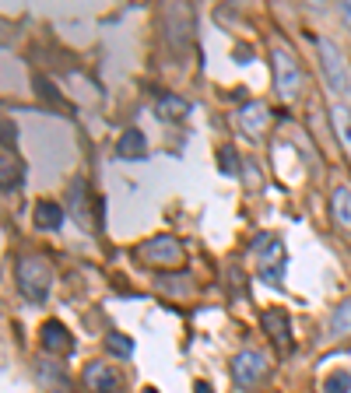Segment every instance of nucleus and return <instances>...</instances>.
Here are the masks:
<instances>
[{
	"instance_id": "1",
	"label": "nucleus",
	"mask_w": 351,
	"mask_h": 393,
	"mask_svg": "<svg viewBox=\"0 0 351 393\" xmlns=\"http://www.w3.org/2000/svg\"><path fill=\"white\" fill-rule=\"evenodd\" d=\"M15 277H18V292L28 299V302H46L49 299V285H53V270L42 256H22L18 267H15Z\"/></svg>"
},
{
	"instance_id": "2",
	"label": "nucleus",
	"mask_w": 351,
	"mask_h": 393,
	"mask_svg": "<svg viewBox=\"0 0 351 393\" xmlns=\"http://www.w3.org/2000/svg\"><path fill=\"white\" fill-rule=\"evenodd\" d=\"M320 46V60H323V78L330 85L334 95H344L351 91V81H348V60H344V53L337 49L334 39H316Z\"/></svg>"
},
{
	"instance_id": "3",
	"label": "nucleus",
	"mask_w": 351,
	"mask_h": 393,
	"mask_svg": "<svg viewBox=\"0 0 351 393\" xmlns=\"http://www.w3.org/2000/svg\"><path fill=\"white\" fill-rule=\"evenodd\" d=\"M137 260L141 263H155V267H172V263L183 260V246L172 236H155V239L137 246Z\"/></svg>"
},
{
	"instance_id": "4",
	"label": "nucleus",
	"mask_w": 351,
	"mask_h": 393,
	"mask_svg": "<svg viewBox=\"0 0 351 393\" xmlns=\"http://www.w3.org/2000/svg\"><path fill=\"white\" fill-rule=\"evenodd\" d=\"M274 85H277V95H281L284 102H296V98H299L302 74H299V64L291 60L284 49H274Z\"/></svg>"
},
{
	"instance_id": "5",
	"label": "nucleus",
	"mask_w": 351,
	"mask_h": 393,
	"mask_svg": "<svg viewBox=\"0 0 351 393\" xmlns=\"http://www.w3.org/2000/svg\"><path fill=\"white\" fill-rule=\"evenodd\" d=\"M267 372V358L260 351H239L236 358H232V379H236L239 390H250L264 379Z\"/></svg>"
},
{
	"instance_id": "6",
	"label": "nucleus",
	"mask_w": 351,
	"mask_h": 393,
	"mask_svg": "<svg viewBox=\"0 0 351 393\" xmlns=\"http://www.w3.org/2000/svg\"><path fill=\"white\" fill-rule=\"evenodd\" d=\"M284 263H288L284 243H281V239H271V243H267V253L260 256V277L267 281V285L281 288V281H284Z\"/></svg>"
},
{
	"instance_id": "7",
	"label": "nucleus",
	"mask_w": 351,
	"mask_h": 393,
	"mask_svg": "<svg viewBox=\"0 0 351 393\" xmlns=\"http://www.w3.org/2000/svg\"><path fill=\"white\" fill-rule=\"evenodd\" d=\"M264 330H267V337L274 341V348L281 355L291 351V320H288L284 309H267L264 313Z\"/></svg>"
},
{
	"instance_id": "8",
	"label": "nucleus",
	"mask_w": 351,
	"mask_h": 393,
	"mask_svg": "<svg viewBox=\"0 0 351 393\" xmlns=\"http://www.w3.org/2000/svg\"><path fill=\"white\" fill-rule=\"evenodd\" d=\"M67 197H71V214H74V221L81 225L85 232H95V221H92V211H88V207H92V193H88V183H85L81 176L71 180V193H67Z\"/></svg>"
},
{
	"instance_id": "9",
	"label": "nucleus",
	"mask_w": 351,
	"mask_h": 393,
	"mask_svg": "<svg viewBox=\"0 0 351 393\" xmlns=\"http://www.w3.org/2000/svg\"><path fill=\"white\" fill-rule=\"evenodd\" d=\"M39 337H42V348L53 351V355H60V351H71V348H74V337H71V330H67L60 320H46Z\"/></svg>"
},
{
	"instance_id": "10",
	"label": "nucleus",
	"mask_w": 351,
	"mask_h": 393,
	"mask_svg": "<svg viewBox=\"0 0 351 393\" xmlns=\"http://www.w3.org/2000/svg\"><path fill=\"white\" fill-rule=\"evenodd\" d=\"M85 386L92 393H116V390H120V376H116V369H109L102 362H92L85 369Z\"/></svg>"
},
{
	"instance_id": "11",
	"label": "nucleus",
	"mask_w": 351,
	"mask_h": 393,
	"mask_svg": "<svg viewBox=\"0 0 351 393\" xmlns=\"http://www.w3.org/2000/svg\"><path fill=\"white\" fill-rule=\"evenodd\" d=\"M155 112L165 120V123H176V120H183L187 112H190V102L183 95H172V91H158L155 95Z\"/></svg>"
},
{
	"instance_id": "12",
	"label": "nucleus",
	"mask_w": 351,
	"mask_h": 393,
	"mask_svg": "<svg viewBox=\"0 0 351 393\" xmlns=\"http://www.w3.org/2000/svg\"><path fill=\"white\" fill-rule=\"evenodd\" d=\"M267 105L264 102H250V105H243L239 109V127L250 134V137H260L264 130H267Z\"/></svg>"
},
{
	"instance_id": "13",
	"label": "nucleus",
	"mask_w": 351,
	"mask_h": 393,
	"mask_svg": "<svg viewBox=\"0 0 351 393\" xmlns=\"http://www.w3.org/2000/svg\"><path fill=\"white\" fill-rule=\"evenodd\" d=\"M35 225L42 232H56L64 225V207L60 204H53V200H42L39 207H35Z\"/></svg>"
},
{
	"instance_id": "14",
	"label": "nucleus",
	"mask_w": 351,
	"mask_h": 393,
	"mask_svg": "<svg viewBox=\"0 0 351 393\" xmlns=\"http://www.w3.org/2000/svg\"><path fill=\"white\" fill-rule=\"evenodd\" d=\"M116 155H120V158H144V155H148L144 134H141L137 127H130V130L120 137V144H116Z\"/></svg>"
},
{
	"instance_id": "15",
	"label": "nucleus",
	"mask_w": 351,
	"mask_h": 393,
	"mask_svg": "<svg viewBox=\"0 0 351 393\" xmlns=\"http://www.w3.org/2000/svg\"><path fill=\"white\" fill-rule=\"evenodd\" d=\"M330 211L341 229H351V186H337L330 197Z\"/></svg>"
},
{
	"instance_id": "16",
	"label": "nucleus",
	"mask_w": 351,
	"mask_h": 393,
	"mask_svg": "<svg viewBox=\"0 0 351 393\" xmlns=\"http://www.w3.org/2000/svg\"><path fill=\"white\" fill-rule=\"evenodd\" d=\"M330 123H334V130H337V137H341V144L351 151V109L348 105H330Z\"/></svg>"
},
{
	"instance_id": "17",
	"label": "nucleus",
	"mask_w": 351,
	"mask_h": 393,
	"mask_svg": "<svg viewBox=\"0 0 351 393\" xmlns=\"http://www.w3.org/2000/svg\"><path fill=\"white\" fill-rule=\"evenodd\" d=\"M330 330H334V333H351V299H344V302L334 309V316H330Z\"/></svg>"
},
{
	"instance_id": "18",
	"label": "nucleus",
	"mask_w": 351,
	"mask_h": 393,
	"mask_svg": "<svg viewBox=\"0 0 351 393\" xmlns=\"http://www.w3.org/2000/svg\"><path fill=\"white\" fill-rule=\"evenodd\" d=\"M105 348H109L112 355H120V358H130V355H134V341H130L127 333H116V330L105 337Z\"/></svg>"
},
{
	"instance_id": "19",
	"label": "nucleus",
	"mask_w": 351,
	"mask_h": 393,
	"mask_svg": "<svg viewBox=\"0 0 351 393\" xmlns=\"http://www.w3.org/2000/svg\"><path fill=\"white\" fill-rule=\"evenodd\" d=\"M155 285L162 288V292H169V295H187V277H180V274H155Z\"/></svg>"
},
{
	"instance_id": "20",
	"label": "nucleus",
	"mask_w": 351,
	"mask_h": 393,
	"mask_svg": "<svg viewBox=\"0 0 351 393\" xmlns=\"http://www.w3.org/2000/svg\"><path fill=\"white\" fill-rule=\"evenodd\" d=\"M323 393H351V372L337 369L323 379Z\"/></svg>"
},
{
	"instance_id": "21",
	"label": "nucleus",
	"mask_w": 351,
	"mask_h": 393,
	"mask_svg": "<svg viewBox=\"0 0 351 393\" xmlns=\"http://www.w3.org/2000/svg\"><path fill=\"white\" fill-rule=\"evenodd\" d=\"M22 186V168H11V151H4V193L11 197Z\"/></svg>"
},
{
	"instance_id": "22",
	"label": "nucleus",
	"mask_w": 351,
	"mask_h": 393,
	"mask_svg": "<svg viewBox=\"0 0 351 393\" xmlns=\"http://www.w3.org/2000/svg\"><path fill=\"white\" fill-rule=\"evenodd\" d=\"M218 161H221V173L225 176H239V158H236V151H232V148H221L218 151Z\"/></svg>"
},
{
	"instance_id": "23",
	"label": "nucleus",
	"mask_w": 351,
	"mask_h": 393,
	"mask_svg": "<svg viewBox=\"0 0 351 393\" xmlns=\"http://www.w3.org/2000/svg\"><path fill=\"white\" fill-rule=\"evenodd\" d=\"M228 281H232V292L236 295H246V277H243L239 267H228Z\"/></svg>"
},
{
	"instance_id": "24",
	"label": "nucleus",
	"mask_w": 351,
	"mask_h": 393,
	"mask_svg": "<svg viewBox=\"0 0 351 393\" xmlns=\"http://www.w3.org/2000/svg\"><path fill=\"white\" fill-rule=\"evenodd\" d=\"M15 141H18V130H15V123H11V120H4V151H11V148H15Z\"/></svg>"
},
{
	"instance_id": "25",
	"label": "nucleus",
	"mask_w": 351,
	"mask_h": 393,
	"mask_svg": "<svg viewBox=\"0 0 351 393\" xmlns=\"http://www.w3.org/2000/svg\"><path fill=\"white\" fill-rule=\"evenodd\" d=\"M236 60H239V64H250V60H253V49H250V46H236Z\"/></svg>"
},
{
	"instance_id": "26",
	"label": "nucleus",
	"mask_w": 351,
	"mask_h": 393,
	"mask_svg": "<svg viewBox=\"0 0 351 393\" xmlns=\"http://www.w3.org/2000/svg\"><path fill=\"white\" fill-rule=\"evenodd\" d=\"M194 393H214V390H211V383H204V379H197V383H194Z\"/></svg>"
},
{
	"instance_id": "27",
	"label": "nucleus",
	"mask_w": 351,
	"mask_h": 393,
	"mask_svg": "<svg viewBox=\"0 0 351 393\" xmlns=\"http://www.w3.org/2000/svg\"><path fill=\"white\" fill-rule=\"evenodd\" d=\"M341 18H344V21L351 25V4H341Z\"/></svg>"
},
{
	"instance_id": "28",
	"label": "nucleus",
	"mask_w": 351,
	"mask_h": 393,
	"mask_svg": "<svg viewBox=\"0 0 351 393\" xmlns=\"http://www.w3.org/2000/svg\"><path fill=\"white\" fill-rule=\"evenodd\" d=\"M144 393H158V390H151V386H148V390H144Z\"/></svg>"
}]
</instances>
